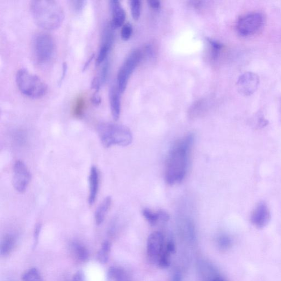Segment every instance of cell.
<instances>
[{
    "label": "cell",
    "mask_w": 281,
    "mask_h": 281,
    "mask_svg": "<svg viewBox=\"0 0 281 281\" xmlns=\"http://www.w3.org/2000/svg\"><path fill=\"white\" fill-rule=\"evenodd\" d=\"M194 135H187L177 140L170 149L165 163V181L170 185L181 183L188 169Z\"/></svg>",
    "instance_id": "cell-1"
},
{
    "label": "cell",
    "mask_w": 281,
    "mask_h": 281,
    "mask_svg": "<svg viewBox=\"0 0 281 281\" xmlns=\"http://www.w3.org/2000/svg\"><path fill=\"white\" fill-rule=\"evenodd\" d=\"M30 10L36 24L45 30H56L64 19L62 7L54 0H34Z\"/></svg>",
    "instance_id": "cell-2"
},
{
    "label": "cell",
    "mask_w": 281,
    "mask_h": 281,
    "mask_svg": "<svg viewBox=\"0 0 281 281\" xmlns=\"http://www.w3.org/2000/svg\"><path fill=\"white\" fill-rule=\"evenodd\" d=\"M100 141L106 148L114 145L126 147L131 145L133 137L130 129L125 126L103 122L97 127Z\"/></svg>",
    "instance_id": "cell-3"
},
{
    "label": "cell",
    "mask_w": 281,
    "mask_h": 281,
    "mask_svg": "<svg viewBox=\"0 0 281 281\" xmlns=\"http://www.w3.org/2000/svg\"><path fill=\"white\" fill-rule=\"evenodd\" d=\"M16 82L20 91L29 97L41 98L47 90L46 85L39 76L25 68L17 71Z\"/></svg>",
    "instance_id": "cell-4"
},
{
    "label": "cell",
    "mask_w": 281,
    "mask_h": 281,
    "mask_svg": "<svg viewBox=\"0 0 281 281\" xmlns=\"http://www.w3.org/2000/svg\"><path fill=\"white\" fill-rule=\"evenodd\" d=\"M34 54L39 63H45L52 59L55 50V43L52 36L41 33L35 35L33 40Z\"/></svg>",
    "instance_id": "cell-5"
},
{
    "label": "cell",
    "mask_w": 281,
    "mask_h": 281,
    "mask_svg": "<svg viewBox=\"0 0 281 281\" xmlns=\"http://www.w3.org/2000/svg\"><path fill=\"white\" fill-rule=\"evenodd\" d=\"M264 23L263 14L252 12L244 14L237 23V30L242 37H248L258 33L262 30Z\"/></svg>",
    "instance_id": "cell-6"
},
{
    "label": "cell",
    "mask_w": 281,
    "mask_h": 281,
    "mask_svg": "<svg viewBox=\"0 0 281 281\" xmlns=\"http://www.w3.org/2000/svg\"><path fill=\"white\" fill-rule=\"evenodd\" d=\"M141 59V53L139 49L131 53L126 58L120 68L118 76V89L120 93H123L126 87L130 77L132 75Z\"/></svg>",
    "instance_id": "cell-7"
},
{
    "label": "cell",
    "mask_w": 281,
    "mask_h": 281,
    "mask_svg": "<svg viewBox=\"0 0 281 281\" xmlns=\"http://www.w3.org/2000/svg\"><path fill=\"white\" fill-rule=\"evenodd\" d=\"M31 180V174L26 164L22 161H17L14 165L13 186L19 193L27 190Z\"/></svg>",
    "instance_id": "cell-8"
},
{
    "label": "cell",
    "mask_w": 281,
    "mask_h": 281,
    "mask_svg": "<svg viewBox=\"0 0 281 281\" xmlns=\"http://www.w3.org/2000/svg\"><path fill=\"white\" fill-rule=\"evenodd\" d=\"M259 78L253 72H246L242 74L237 82V88L241 95L249 96L253 95L259 85Z\"/></svg>",
    "instance_id": "cell-9"
},
{
    "label": "cell",
    "mask_w": 281,
    "mask_h": 281,
    "mask_svg": "<svg viewBox=\"0 0 281 281\" xmlns=\"http://www.w3.org/2000/svg\"><path fill=\"white\" fill-rule=\"evenodd\" d=\"M164 236L161 233L156 232L149 235L147 240V250L151 262L158 263L164 249Z\"/></svg>",
    "instance_id": "cell-10"
},
{
    "label": "cell",
    "mask_w": 281,
    "mask_h": 281,
    "mask_svg": "<svg viewBox=\"0 0 281 281\" xmlns=\"http://www.w3.org/2000/svg\"><path fill=\"white\" fill-rule=\"evenodd\" d=\"M271 218V213L267 205L259 203L254 209L250 216V221L256 227L262 229L269 224Z\"/></svg>",
    "instance_id": "cell-11"
},
{
    "label": "cell",
    "mask_w": 281,
    "mask_h": 281,
    "mask_svg": "<svg viewBox=\"0 0 281 281\" xmlns=\"http://www.w3.org/2000/svg\"><path fill=\"white\" fill-rule=\"evenodd\" d=\"M112 20L111 24L114 29L123 25L126 19V13L120 3L117 0L110 2Z\"/></svg>",
    "instance_id": "cell-12"
},
{
    "label": "cell",
    "mask_w": 281,
    "mask_h": 281,
    "mask_svg": "<svg viewBox=\"0 0 281 281\" xmlns=\"http://www.w3.org/2000/svg\"><path fill=\"white\" fill-rule=\"evenodd\" d=\"M89 181V196L88 200L89 205L92 206L95 202L99 185V172L95 166H93L91 168Z\"/></svg>",
    "instance_id": "cell-13"
},
{
    "label": "cell",
    "mask_w": 281,
    "mask_h": 281,
    "mask_svg": "<svg viewBox=\"0 0 281 281\" xmlns=\"http://www.w3.org/2000/svg\"><path fill=\"white\" fill-rule=\"evenodd\" d=\"M120 93L118 88L112 87L110 91V101L113 118L118 120L120 117L121 103Z\"/></svg>",
    "instance_id": "cell-14"
},
{
    "label": "cell",
    "mask_w": 281,
    "mask_h": 281,
    "mask_svg": "<svg viewBox=\"0 0 281 281\" xmlns=\"http://www.w3.org/2000/svg\"><path fill=\"white\" fill-rule=\"evenodd\" d=\"M111 205V197L110 196L107 197L97 209L95 218L96 224L97 225H101L104 222L106 214L109 211Z\"/></svg>",
    "instance_id": "cell-15"
},
{
    "label": "cell",
    "mask_w": 281,
    "mask_h": 281,
    "mask_svg": "<svg viewBox=\"0 0 281 281\" xmlns=\"http://www.w3.org/2000/svg\"><path fill=\"white\" fill-rule=\"evenodd\" d=\"M71 248L75 258L79 262L85 263L88 261L89 253L87 248L83 244L78 242L71 243Z\"/></svg>",
    "instance_id": "cell-16"
},
{
    "label": "cell",
    "mask_w": 281,
    "mask_h": 281,
    "mask_svg": "<svg viewBox=\"0 0 281 281\" xmlns=\"http://www.w3.org/2000/svg\"><path fill=\"white\" fill-rule=\"evenodd\" d=\"M107 280L109 281H129L126 272L121 268L112 266L107 272Z\"/></svg>",
    "instance_id": "cell-17"
},
{
    "label": "cell",
    "mask_w": 281,
    "mask_h": 281,
    "mask_svg": "<svg viewBox=\"0 0 281 281\" xmlns=\"http://www.w3.org/2000/svg\"><path fill=\"white\" fill-rule=\"evenodd\" d=\"M16 238L13 235H8L4 237L1 245V254L6 256L10 254L16 244Z\"/></svg>",
    "instance_id": "cell-18"
},
{
    "label": "cell",
    "mask_w": 281,
    "mask_h": 281,
    "mask_svg": "<svg viewBox=\"0 0 281 281\" xmlns=\"http://www.w3.org/2000/svg\"><path fill=\"white\" fill-rule=\"evenodd\" d=\"M111 249V243L109 241H105L97 254V259L99 263L105 264L109 262Z\"/></svg>",
    "instance_id": "cell-19"
},
{
    "label": "cell",
    "mask_w": 281,
    "mask_h": 281,
    "mask_svg": "<svg viewBox=\"0 0 281 281\" xmlns=\"http://www.w3.org/2000/svg\"><path fill=\"white\" fill-rule=\"evenodd\" d=\"M142 214L143 217L152 226L156 225L158 221H161V211L154 212L149 209L146 208L142 211Z\"/></svg>",
    "instance_id": "cell-20"
},
{
    "label": "cell",
    "mask_w": 281,
    "mask_h": 281,
    "mask_svg": "<svg viewBox=\"0 0 281 281\" xmlns=\"http://www.w3.org/2000/svg\"><path fill=\"white\" fill-rule=\"evenodd\" d=\"M86 100L83 96L78 97L73 106V114L76 117L81 118L84 114L86 109Z\"/></svg>",
    "instance_id": "cell-21"
},
{
    "label": "cell",
    "mask_w": 281,
    "mask_h": 281,
    "mask_svg": "<svg viewBox=\"0 0 281 281\" xmlns=\"http://www.w3.org/2000/svg\"><path fill=\"white\" fill-rule=\"evenodd\" d=\"M23 281H43L39 271L32 268L27 271L21 277Z\"/></svg>",
    "instance_id": "cell-22"
},
{
    "label": "cell",
    "mask_w": 281,
    "mask_h": 281,
    "mask_svg": "<svg viewBox=\"0 0 281 281\" xmlns=\"http://www.w3.org/2000/svg\"><path fill=\"white\" fill-rule=\"evenodd\" d=\"M110 62L107 60L104 62L101 69L97 76H96L103 86L106 83L110 73Z\"/></svg>",
    "instance_id": "cell-23"
},
{
    "label": "cell",
    "mask_w": 281,
    "mask_h": 281,
    "mask_svg": "<svg viewBox=\"0 0 281 281\" xmlns=\"http://www.w3.org/2000/svg\"><path fill=\"white\" fill-rule=\"evenodd\" d=\"M131 8L134 19L138 20L141 14V3L139 0H133L131 2Z\"/></svg>",
    "instance_id": "cell-24"
},
{
    "label": "cell",
    "mask_w": 281,
    "mask_h": 281,
    "mask_svg": "<svg viewBox=\"0 0 281 281\" xmlns=\"http://www.w3.org/2000/svg\"><path fill=\"white\" fill-rule=\"evenodd\" d=\"M170 254L166 249H164L158 262V265L161 268H166L169 267Z\"/></svg>",
    "instance_id": "cell-25"
},
{
    "label": "cell",
    "mask_w": 281,
    "mask_h": 281,
    "mask_svg": "<svg viewBox=\"0 0 281 281\" xmlns=\"http://www.w3.org/2000/svg\"><path fill=\"white\" fill-rule=\"evenodd\" d=\"M72 10L76 13H80L83 10L86 2L85 0H73L70 2Z\"/></svg>",
    "instance_id": "cell-26"
},
{
    "label": "cell",
    "mask_w": 281,
    "mask_h": 281,
    "mask_svg": "<svg viewBox=\"0 0 281 281\" xmlns=\"http://www.w3.org/2000/svg\"><path fill=\"white\" fill-rule=\"evenodd\" d=\"M133 27L131 24L127 23L122 25L121 30V37L122 39L127 40L132 37Z\"/></svg>",
    "instance_id": "cell-27"
},
{
    "label": "cell",
    "mask_w": 281,
    "mask_h": 281,
    "mask_svg": "<svg viewBox=\"0 0 281 281\" xmlns=\"http://www.w3.org/2000/svg\"><path fill=\"white\" fill-rule=\"evenodd\" d=\"M219 244L222 249H228L232 246V241L227 236L223 235L219 238Z\"/></svg>",
    "instance_id": "cell-28"
},
{
    "label": "cell",
    "mask_w": 281,
    "mask_h": 281,
    "mask_svg": "<svg viewBox=\"0 0 281 281\" xmlns=\"http://www.w3.org/2000/svg\"><path fill=\"white\" fill-rule=\"evenodd\" d=\"M208 41L211 45L213 57H217L222 48V45L220 42L213 40L208 39Z\"/></svg>",
    "instance_id": "cell-29"
},
{
    "label": "cell",
    "mask_w": 281,
    "mask_h": 281,
    "mask_svg": "<svg viewBox=\"0 0 281 281\" xmlns=\"http://www.w3.org/2000/svg\"><path fill=\"white\" fill-rule=\"evenodd\" d=\"M41 229V225L40 224L36 226L35 228L34 234L35 246H36V245H37L38 242Z\"/></svg>",
    "instance_id": "cell-30"
},
{
    "label": "cell",
    "mask_w": 281,
    "mask_h": 281,
    "mask_svg": "<svg viewBox=\"0 0 281 281\" xmlns=\"http://www.w3.org/2000/svg\"><path fill=\"white\" fill-rule=\"evenodd\" d=\"M72 281H86V278L84 273L82 271L76 272L73 276Z\"/></svg>",
    "instance_id": "cell-31"
},
{
    "label": "cell",
    "mask_w": 281,
    "mask_h": 281,
    "mask_svg": "<svg viewBox=\"0 0 281 281\" xmlns=\"http://www.w3.org/2000/svg\"><path fill=\"white\" fill-rule=\"evenodd\" d=\"M165 249H166L171 254L175 253L176 248L174 242L172 241H169Z\"/></svg>",
    "instance_id": "cell-32"
},
{
    "label": "cell",
    "mask_w": 281,
    "mask_h": 281,
    "mask_svg": "<svg viewBox=\"0 0 281 281\" xmlns=\"http://www.w3.org/2000/svg\"><path fill=\"white\" fill-rule=\"evenodd\" d=\"M68 70V65L67 63L66 62H64L63 64V68H62V74L61 75V76L60 79L59 84H61L62 82L64 80V79L65 77H66V75L67 74Z\"/></svg>",
    "instance_id": "cell-33"
},
{
    "label": "cell",
    "mask_w": 281,
    "mask_h": 281,
    "mask_svg": "<svg viewBox=\"0 0 281 281\" xmlns=\"http://www.w3.org/2000/svg\"><path fill=\"white\" fill-rule=\"evenodd\" d=\"M92 101L96 106L99 105L101 103V98H100L98 93H94L92 96Z\"/></svg>",
    "instance_id": "cell-34"
},
{
    "label": "cell",
    "mask_w": 281,
    "mask_h": 281,
    "mask_svg": "<svg viewBox=\"0 0 281 281\" xmlns=\"http://www.w3.org/2000/svg\"><path fill=\"white\" fill-rule=\"evenodd\" d=\"M149 6L152 7V8L157 9L159 8L160 7V2L158 1H149L148 2Z\"/></svg>",
    "instance_id": "cell-35"
},
{
    "label": "cell",
    "mask_w": 281,
    "mask_h": 281,
    "mask_svg": "<svg viewBox=\"0 0 281 281\" xmlns=\"http://www.w3.org/2000/svg\"><path fill=\"white\" fill-rule=\"evenodd\" d=\"M95 57V54H93L91 55V56L89 57V60L86 62L84 66L83 67V71L87 69V68L89 67L90 64L91 63V61L93 59H94Z\"/></svg>",
    "instance_id": "cell-36"
},
{
    "label": "cell",
    "mask_w": 281,
    "mask_h": 281,
    "mask_svg": "<svg viewBox=\"0 0 281 281\" xmlns=\"http://www.w3.org/2000/svg\"><path fill=\"white\" fill-rule=\"evenodd\" d=\"M182 275L180 273H176L172 279V281H182Z\"/></svg>",
    "instance_id": "cell-37"
},
{
    "label": "cell",
    "mask_w": 281,
    "mask_h": 281,
    "mask_svg": "<svg viewBox=\"0 0 281 281\" xmlns=\"http://www.w3.org/2000/svg\"><path fill=\"white\" fill-rule=\"evenodd\" d=\"M212 281H226V280H225L224 279H223L221 278L218 277V278H215Z\"/></svg>",
    "instance_id": "cell-38"
}]
</instances>
